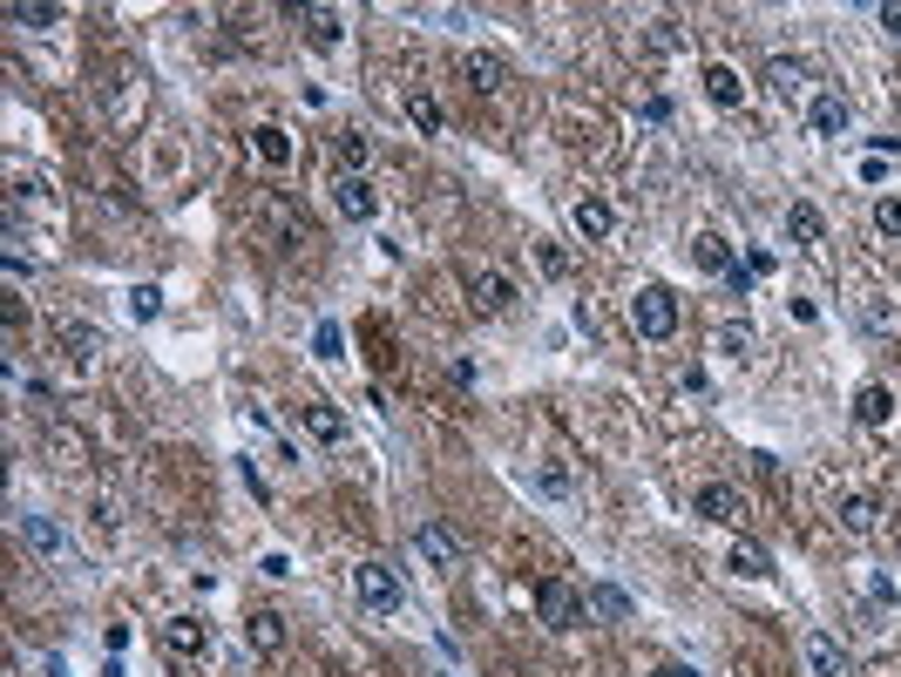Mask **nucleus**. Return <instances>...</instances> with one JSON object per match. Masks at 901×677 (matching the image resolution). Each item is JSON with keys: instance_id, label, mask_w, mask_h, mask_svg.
<instances>
[{"instance_id": "nucleus-1", "label": "nucleus", "mask_w": 901, "mask_h": 677, "mask_svg": "<svg viewBox=\"0 0 901 677\" xmlns=\"http://www.w3.org/2000/svg\"><path fill=\"white\" fill-rule=\"evenodd\" d=\"M251 224H258L264 245H279V251L312 245V217H305V204H299L292 190H264V196H258V211H251Z\"/></svg>"}, {"instance_id": "nucleus-2", "label": "nucleus", "mask_w": 901, "mask_h": 677, "mask_svg": "<svg viewBox=\"0 0 901 677\" xmlns=\"http://www.w3.org/2000/svg\"><path fill=\"white\" fill-rule=\"evenodd\" d=\"M536 617H542V630H576V623H590V596H576V583H563V576H542L536 583Z\"/></svg>"}, {"instance_id": "nucleus-3", "label": "nucleus", "mask_w": 901, "mask_h": 677, "mask_svg": "<svg viewBox=\"0 0 901 677\" xmlns=\"http://www.w3.org/2000/svg\"><path fill=\"white\" fill-rule=\"evenodd\" d=\"M352 596H360V610H373V617H394L407 603L394 563H360V569H352Z\"/></svg>"}, {"instance_id": "nucleus-4", "label": "nucleus", "mask_w": 901, "mask_h": 677, "mask_svg": "<svg viewBox=\"0 0 901 677\" xmlns=\"http://www.w3.org/2000/svg\"><path fill=\"white\" fill-rule=\"evenodd\" d=\"M631 326H638V339H672L678 332V298L664 285H644L631 298Z\"/></svg>"}, {"instance_id": "nucleus-5", "label": "nucleus", "mask_w": 901, "mask_h": 677, "mask_svg": "<svg viewBox=\"0 0 901 677\" xmlns=\"http://www.w3.org/2000/svg\"><path fill=\"white\" fill-rule=\"evenodd\" d=\"M414 555H420V563L435 569V576H454V569H461V535L435 515V522H420V529H414Z\"/></svg>"}, {"instance_id": "nucleus-6", "label": "nucleus", "mask_w": 901, "mask_h": 677, "mask_svg": "<svg viewBox=\"0 0 901 677\" xmlns=\"http://www.w3.org/2000/svg\"><path fill=\"white\" fill-rule=\"evenodd\" d=\"M156 644H164L177 664H198V657L211 651V623H204V617H170L164 630H156Z\"/></svg>"}, {"instance_id": "nucleus-7", "label": "nucleus", "mask_w": 901, "mask_h": 677, "mask_svg": "<svg viewBox=\"0 0 901 677\" xmlns=\"http://www.w3.org/2000/svg\"><path fill=\"white\" fill-rule=\"evenodd\" d=\"M245 644H251V657H285L292 630H285L279 610H251V617H245Z\"/></svg>"}, {"instance_id": "nucleus-8", "label": "nucleus", "mask_w": 901, "mask_h": 677, "mask_svg": "<svg viewBox=\"0 0 901 677\" xmlns=\"http://www.w3.org/2000/svg\"><path fill=\"white\" fill-rule=\"evenodd\" d=\"M461 82L475 89V95H502V89H508V61L488 55V48H468V55H461Z\"/></svg>"}, {"instance_id": "nucleus-9", "label": "nucleus", "mask_w": 901, "mask_h": 677, "mask_svg": "<svg viewBox=\"0 0 901 677\" xmlns=\"http://www.w3.org/2000/svg\"><path fill=\"white\" fill-rule=\"evenodd\" d=\"M847 123H854V109H847L841 89H820V95L807 102V129H813V136H847Z\"/></svg>"}, {"instance_id": "nucleus-10", "label": "nucleus", "mask_w": 901, "mask_h": 677, "mask_svg": "<svg viewBox=\"0 0 901 677\" xmlns=\"http://www.w3.org/2000/svg\"><path fill=\"white\" fill-rule=\"evenodd\" d=\"M333 204H339V217H352V224H373V217H380L373 183H367V177H346V170H339V183H333Z\"/></svg>"}, {"instance_id": "nucleus-11", "label": "nucleus", "mask_w": 901, "mask_h": 677, "mask_svg": "<svg viewBox=\"0 0 901 677\" xmlns=\"http://www.w3.org/2000/svg\"><path fill=\"white\" fill-rule=\"evenodd\" d=\"M691 515H698V522H712V529H732V522H739V488L705 482V488L691 495Z\"/></svg>"}, {"instance_id": "nucleus-12", "label": "nucleus", "mask_w": 901, "mask_h": 677, "mask_svg": "<svg viewBox=\"0 0 901 677\" xmlns=\"http://www.w3.org/2000/svg\"><path fill=\"white\" fill-rule=\"evenodd\" d=\"M834 522H841L847 535H875V529H881V501L854 488V495H841V501H834Z\"/></svg>"}, {"instance_id": "nucleus-13", "label": "nucleus", "mask_w": 901, "mask_h": 677, "mask_svg": "<svg viewBox=\"0 0 901 677\" xmlns=\"http://www.w3.org/2000/svg\"><path fill=\"white\" fill-rule=\"evenodd\" d=\"M800 657H807L813 677H841V670H847V651L834 644L827 630H807V636H800Z\"/></svg>"}, {"instance_id": "nucleus-14", "label": "nucleus", "mask_w": 901, "mask_h": 677, "mask_svg": "<svg viewBox=\"0 0 901 677\" xmlns=\"http://www.w3.org/2000/svg\"><path fill=\"white\" fill-rule=\"evenodd\" d=\"M787 245H800V251L827 245V217H820V204H787Z\"/></svg>"}, {"instance_id": "nucleus-15", "label": "nucleus", "mask_w": 901, "mask_h": 677, "mask_svg": "<svg viewBox=\"0 0 901 677\" xmlns=\"http://www.w3.org/2000/svg\"><path fill=\"white\" fill-rule=\"evenodd\" d=\"M299 27H305L312 48H339L346 42V14L339 8H299Z\"/></svg>"}, {"instance_id": "nucleus-16", "label": "nucleus", "mask_w": 901, "mask_h": 677, "mask_svg": "<svg viewBox=\"0 0 901 677\" xmlns=\"http://www.w3.org/2000/svg\"><path fill=\"white\" fill-rule=\"evenodd\" d=\"M468 298H475V312H508V305H516V285H508V278L502 271H475V278H468Z\"/></svg>"}, {"instance_id": "nucleus-17", "label": "nucleus", "mask_w": 901, "mask_h": 677, "mask_svg": "<svg viewBox=\"0 0 901 677\" xmlns=\"http://www.w3.org/2000/svg\"><path fill=\"white\" fill-rule=\"evenodd\" d=\"M61 352H68L75 366H95L102 352H109V339H102L95 326H82V318H68V326H61Z\"/></svg>"}, {"instance_id": "nucleus-18", "label": "nucleus", "mask_w": 901, "mask_h": 677, "mask_svg": "<svg viewBox=\"0 0 901 677\" xmlns=\"http://www.w3.org/2000/svg\"><path fill=\"white\" fill-rule=\"evenodd\" d=\"M698 82H705V102H712V109H739V102H746V82H739V68H725V61H712Z\"/></svg>"}, {"instance_id": "nucleus-19", "label": "nucleus", "mask_w": 901, "mask_h": 677, "mask_svg": "<svg viewBox=\"0 0 901 677\" xmlns=\"http://www.w3.org/2000/svg\"><path fill=\"white\" fill-rule=\"evenodd\" d=\"M712 346H719V360H739V366H746L753 352H759V332L746 326V318H725V326L712 332Z\"/></svg>"}, {"instance_id": "nucleus-20", "label": "nucleus", "mask_w": 901, "mask_h": 677, "mask_svg": "<svg viewBox=\"0 0 901 677\" xmlns=\"http://www.w3.org/2000/svg\"><path fill=\"white\" fill-rule=\"evenodd\" d=\"M766 89H773L779 102H793V95L807 89V61H800V55H773V61H766Z\"/></svg>"}, {"instance_id": "nucleus-21", "label": "nucleus", "mask_w": 901, "mask_h": 677, "mask_svg": "<svg viewBox=\"0 0 901 677\" xmlns=\"http://www.w3.org/2000/svg\"><path fill=\"white\" fill-rule=\"evenodd\" d=\"M725 569H732V576H746V583H766V576H773V555H766L759 542L739 535V542L725 549Z\"/></svg>"}, {"instance_id": "nucleus-22", "label": "nucleus", "mask_w": 901, "mask_h": 677, "mask_svg": "<svg viewBox=\"0 0 901 677\" xmlns=\"http://www.w3.org/2000/svg\"><path fill=\"white\" fill-rule=\"evenodd\" d=\"M299 414H305V433H312V441H326V448H339V441H346V414H339V407H326V400H305Z\"/></svg>"}, {"instance_id": "nucleus-23", "label": "nucleus", "mask_w": 901, "mask_h": 677, "mask_svg": "<svg viewBox=\"0 0 901 677\" xmlns=\"http://www.w3.org/2000/svg\"><path fill=\"white\" fill-rule=\"evenodd\" d=\"M251 149H258L264 170H285V163H292V136H285L279 123H258V129H251Z\"/></svg>"}, {"instance_id": "nucleus-24", "label": "nucleus", "mask_w": 901, "mask_h": 677, "mask_svg": "<svg viewBox=\"0 0 901 677\" xmlns=\"http://www.w3.org/2000/svg\"><path fill=\"white\" fill-rule=\"evenodd\" d=\"M610 230H617V211L604 204V196H576V237L597 245V237H610Z\"/></svg>"}, {"instance_id": "nucleus-25", "label": "nucleus", "mask_w": 901, "mask_h": 677, "mask_svg": "<svg viewBox=\"0 0 901 677\" xmlns=\"http://www.w3.org/2000/svg\"><path fill=\"white\" fill-rule=\"evenodd\" d=\"M691 264H698V271H712V278H725L739 258H732V245H725L719 230H705V237H691Z\"/></svg>"}, {"instance_id": "nucleus-26", "label": "nucleus", "mask_w": 901, "mask_h": 677, "mask_svg": "<svg viewBox=\"0 0 901 677\" xmlns=\"http://www.w3.org/2000/svg\"><path fill=\"white\" fill-rule=\"evenodd\" d=\"M854 420H860V427H888V420H894V393H888V386H860V393H854Z\"/></svg>"}, {"instance_id": "nucleus-27", "label": "nucleus", "mask_w": 901, "mask_h": 677, "mask_svg": "<svg viewBox=\"0 0 901 677\" xmlns=\"http://www.w3.org/2000/svg\"><path fill=\"white\" fill-rule=\"evenodd\" d=\"M21 542H27L34 555H61V529L48 522V515H21Z\"/></svg>"}, {"instance_id": "nucleus-28", "label": "nucleus", "mask_w": 901, "mask_h": 677, "mask_svg": "<svg viewBox=\"0 0 901 677\" xmlns=\"http://www.w3.org/2000/svg\"><path fill=\"white\" fill-rule=\"evenodd\" d=\"M590 610H597L604 623H623V617H631V589H617V583H597V589H590Z\"/></svg>"}, {"instance_id": "nucleus-29", "label": "nucleus", "mask_w": 901, "mask_h": 677, "mask_svg": "<svg viewBox=\"0 0 901 677\" xmlns=\"http://www.w3.org/2000/svg\"><path fill=\"white\" fill-rule=\"evenodd\" d=\"M407 123H414L420 136H441V102L427 95V89H414V95H407Z\"/></svg>"}, {"instance_id": "nucleus-30", "label": "nucleus", "mask_w": 901, "mask_h": 677, "mask_svg": "<svg viewBox=\"0 0 901 677\" xmlns=\"http://www.w3.org/2000/svg\"><path fill=\"white\" fill-rule=\"evenodd\" d=\"M8 21H14V27H55V21H61V8H55V0H14V8H8Z\"/></svg>"}, {"instance_id": "nucleus-31", "label": "nucleus", "mask_w": 901, "mask_h": 677, "mask_svg": "<svg viewBox=\"0 0 901 677\" xmlns=\"http://www.w3.org/2000/svg\"><path fill=\"white\" fill-rule=\"evenodd\" d=\"M536 488L550 495V501H570V495H576V482H570L563 461H542V467H536Z\"/></svg>"}, {"instance_id": "nucleus-32", "label": "nucleus", "mask_w": 901, "mask_h": 677, "mask_svg": "<svg viewBox=\"0 0 901 677\" xmlns=\"http://www.w3.org/2000/svg\"><path fill=\"white\" fill-rule=\"evenodd\" d=\"M129 318H136V326L164 318V285H136V292H129Z\"/></svg>"}, {"instance_id": "nucleus-33", "label": "nucleus", "mask_w": 901, "mask_h": 677, "mask_svg": "<svg viewBox=\"0 0 901 677\" xmlns=\"http://www.w3.org/2000/svg\"><path fill=\"white\" fill-rule=\"evenodd\" d=\"M367 156H373V143H367L360 129H346V136H339V163H346V177H360V170H367Z\"/></svg>"}, {"instance_id": "nucleus-34", "label": "nucleus", "mask_w": 901, "mask_h": 677, "mask_svg": "<svg viewBox=\"0 0 901 677\" xmlns=\"http://www.w3.org/2000/svg\"><path fill=\"white\" fill-rule=\"evenodd\" d=\"M875 230H881V237H901V196H894V190L875 196Z\"/></svg>"}, {"instance_id": "nucleus-35", "label": "nucleus", "mask_w": 901, "mask_h": 677, "mask_svg": "<svg viewBox=\"0 0 901 677\" xmlns=\"http://www.w3.org/2000/svg\"><path fill=\"white\" fill-rule=\"evenodd\" d=\"M536 264H542V278H570V251L550 245V237H536Z\"/></svg>"}, {"instance_id": "nucleus-36", "label": "nucleus", "mask_w": 901, "mask_h": 677, "mask_svg": "<svg viewBox=\"0 0 901 677\" xmlns=\"http://www.w3.org/2000/svg\"><path fill=\"white\" fill-rule=\"evenodd\" d=\"M312 352H319V360H326V366H333V360H346V332L333 326V318H326V326H319V332H312Z\"/></svg>"}, {"instance_id": "nucleus-37", "label": "nucleus", "mask_w": 901, "mask_h": 677, "mask_svg": "<svg viewBox=\"0 0 901 677\" xmlns=\"http://www.w3.org/2000/svg\"><path fill=\"white\" fill-rule=\"evenodd\" d=\"M95 522H102V529H123V495H115V488L95 495Z\"/></svg>"}, {"instance_id": "nucleus-38", "label": "nucleus", "mask_w": 901, "mask_h": 677, "mask_svg": "<svg viewBox=\"0 0 901 677\" xmlns=\"http://www.w3.org/2000/svg\"><path fill=\"white\" fill-rule=\"evenodd\" d=\"M753 278H759L753 264H732V271H725V292H732V298H753Z\"/></svg>"}, {"instance_id": "nucleus-39", "label": "nucleus", "mask_w": 901, "mask_h": 677, "mask_svg": "<svg viewBox=\"0 0 901 677\" xmlns=\"http://www.w3.org/2000/svg\"><path fill=\"white\" fill-rule=\"evenodd\" d=\"M868 326H875V332H894V305H888V298H868Z\"/></svg>"}, {"instance_id": "nucleus-40", "label": "nucleus", "mask_w": 901, "mask_h": 677, "mask_svg": "<svg viewBox=\"0 0 901 677\" xmlns=\"http://www.w3.org/2000/svg\"><path fill=\"white\" fill-rule=\"evenodd\" d=\"M875 21H881L888 34H901V0H881V8H875Z\"/></svg>"}, {"instance_id": "nucleus-41", "label": "nucleus", "mask_w": 901, "mask_h": 677, "mask_svg": "<svg viewBox=\"0 0 901 677\" xmlns=\"http://www.w3.org/2000/svg\"><path fill=\"white\" fill-rule=\"evenodd\" d=\"M651 677H698L691 664H664V670H651Z\"/></svg>"}, {"instance_id": "nucleus-42", "label": "nucleus", "mask_w": 901, "mask_h": 677, "mask_svg": "<svg viewBox=\"0 0 901 677\" xmlns=\"http://www.w3.org/2000/svg\"><path fill=\"white\" fill-rule=\"evenodd\" d=\"M102 677H123V670H115V664H109V670H102Z\"/></svg>"}]
</instances>
